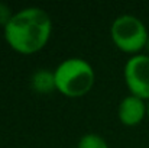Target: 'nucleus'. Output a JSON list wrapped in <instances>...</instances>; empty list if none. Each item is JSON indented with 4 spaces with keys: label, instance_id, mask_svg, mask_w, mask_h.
Segmentation results:
<instances>
[{
    "label": "nucleus",
    "instance_id": "obj_1",
    "mask_svg": "<svg viewBox=\"0 0 149 148\" xmlns=\"http://www.w3.org/2000/svg\"><path fill=\"white\" fill-rule=\"evenodd\" d=\"M52 31L48 12L41 7H26L13 15L4 26L7 44L17 52L33 54L45 47Z\"/></svg>",
    "mask_w": 149,
    "mask_h": 148
},
{
    "label": "nucleus",
    "instance_id": "obj_2",
    "mask_svg": "<svg viewBox=\"0 0 149 148\" xmlns=\"http://www.w3.org/2000/svg\"><path fill=\"white\" fill-rule=\"evenodd\" d=\"M56 90L68 97H80L94 84V70L83 58L64 60L54 71Z\"/></svg>",
    "mask_w": 149,
    "mask_h": 148
},
{
    "label": "nucleus",
    "instance_id": "obj_3",
    "mask_svg": "<svg viewBox=\"0 0 149 148\" xmlns=\"http://www.w3.org/2000/svg\"><path fill=\"white\" fill-rule=\"evenodd\" d=\"M111 39L125 52H138L146 48L149 35L141 19L132 15H122L111 23Z\"/></svg>",
    "mask_w": 149,
    "mask_h": 148
},
{
    "label": "nucleus",
    "instance_id": "obj_4",
    "mask_svg": "<svg viewBox=\"0 0 149 148\" xmlns=\"http://www.w3.org/2000/svg\"><path fill=\"white\" fill-rule=\"evenodd\" d=\"M125 81L133 96L149 99V55L138 54L126 61Z\"/></svg>",
    "mask_w": 149,
    "mask_h": 148
},
{
    "label": "nucleus",
    "instance_id": "obj_5",
    "mask_svg": "<svg viewBox=\"0 0 149 148\" xmlns=\"http://www.w3.org/2000/svg\"><path fill=\"white\" fill-rule=\"evenodd\" d=\"M148 115V105H145L143 99L129 95L119 105V119L122 123L127 126H135L141 123Z\"/></svg>",
    "mask_w": 149,
    "mask_h": 148
},
{
    "label": "nucleus",
    "instance_id": "obj_6",
    "mask_svg": "<svg viewBox=\"0 0 149 148\" xmlns=\"http://www.w3.org/2000/svg\"><path fill=\"white\" fill-rule=\"evenodd\" d=\"M31 86L35 92L41 93V95H47L51 93L52 90H56V84H55V76L54 73H49L47 70H38L36 73H33L32 80H31Z\"/></svg>",
    "mask_w": 149,
    "mask_h": 148
},
{
    "label": "nucleus",
    "instance_id": "obj_7",
    "mask_svg": "<svg viewBox=\"0 0 149 148\" xmlns=\"http://www.w3.org/2000/svg\"><path fill=\"white\" fill-rule=\"evenodd\" d=\"M78 148H109V145L97 134H87L80 138Z\"/></svg>",
    "mask_w": 149,
    "mask_h": 148
},
{
    "label": "nucleus",
    "instance_id": "obj_8",
    "mask_svg": "<svg viewBox=\"0 0 149 148\" xmlns=\"http://www.w3.org/2000/svg\"><path fill=\"white\" fill-rule=\"evenodd\" d=\"M13 15H15V13H12L10 9H9L4 3H0V25H1L3 28L10 22V19L13 18Z\"/></svg>",
    "mask_w": 149,
    "mask_h": 148
},
{
    "label": "nucleus",
    "instance_id": "obj_9",
    "mask_svg": "<svg viewBox=\"0 0 149 148\" xmlns=\"http://www.w3.org/2000/svg\"><path fill=\"white\" fill-rule=\"evenodd\" d=\"M146 49H148V52H149V39H148V42H146Z\"/></svg>",
    "mask_w": 149,
    "mask_h": 148
},
{
    "label": "nucleus",
    "instance_id": "obj_10",
    "mask_svg": "<svg viewBox=\"0 0 149 148\" xmlns=\"http://www.w3.org/2000/svg\"><path fill=\"white\" fill-rule=\"evenodd\" d=\"M148 116H149V103H148Z\"/></svg>",
    "mask_w": 149,
    "mask_h": 148
}]
</instances>
